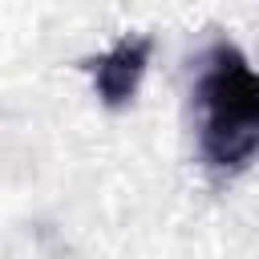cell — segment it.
Returning a JSON list of instances; mask_svg holds the SVG:
<instances>
[{
  "label": "cell",
  "mask_w": 259,
  "mask_h": 259,
  "mask_svg": "<svg viewBox=\"0 0 259 259\" xmlns=\"http://www.w3.org/2000/svg\"><path fill=\"white\" fill-rule=\"evenodd\" d=\"M198 109L202 158L223 174L243 170L259 150V73L231 40H214L202 61Z\"/></svg>",
  "instance_id": "obj_1"
},
{
  "label": "cell",
  "mask_w": 259,
  "mask_h": 259,
  "mask_svg": "<svg viewBox=\"0 0 259 259\" xmlns=\"http://www.w3.org/2000/svg\"><path fill=\"white\" fill-rule=\"evenodd\" d=\"M150 53H154V36L146 32H125L109 53L85 61V69L93 73V89L101 97V105L109 109H121L134 101L146 69H150Z\"/></svg>",
  "instance_id": "obj_2"
}]
</instances>
